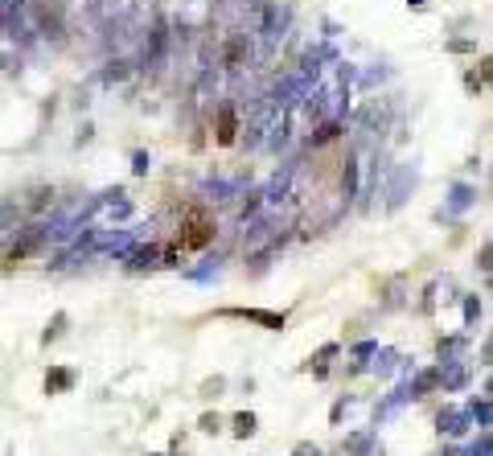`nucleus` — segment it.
Segmentation results:
<instances>
[{
	"label": "nucleus",
	"mask_w": 493,
	"mask_h": 456,
	"mask_svg": "<svg viewBox=\"0 0 493 456\" xmlns=\"http://www.w3.org/2000/svg\"><path fill=\"white\" fill-rule=\"evenodd\" d=\"M469 456H493L490 432H481V436H477V444H473V448H469Z\"/></svg>",
	"instance_id": "20"
},
{
	"label": "nucleus",
	"mask_w": 493,
	"mask_h": 456,
	"mask_svg": "<svg viewBox=\"0 0 493 456\" xmlns=\"http://www.w3.org/2000/svg\"><path fill=\"white\" fill-rule=\"evenodd\" d=\"M469 428H473L469 407H444V411L436 416V432H440V436H465Z\"/></svg>",
	"instance_id": "2"
},
{
	"label": "nucleus",
	"mask_w": 493,
	"mask_h": 456,
	"mask_svg": "<svg viewBox=\"0 0 493 456\" xmlns=\"http://www.w3.org/2000/svg\"><path fill=\"white\" fill-rule=\"evenodd\" d=\"M292 456H325V453H321V448H317L313 440H300V444L292 448Z\"/></svg>",
	"instance_id": "21"
},
{
	"label": "nucleus",
	"mask_w": 493,
	"mask_h": 456,
	"mask_svg": "<svg viewBox=\"0 0 493 456\" xmlns=\"http://www.w3.org/2000/svg\"><path fill=\"white\" fill-rule=\"evenodd\" d=\"M214 272H218V267H214V263H206V267H197V272H189V280H210Z\"/></svg>",
	"instance_id": "23"
},
{
	"label": "nucleus",
	"mask_w": 493,
	"mask_h": 456,
	"mask_svg": "<svg viewBox=\"0 0 493 456\" xmlns=\"http://www.w3.org/2000/svg\"><path fill=\"white\" fill-rule=\"evenodd\" d=\"M465 346H469L465 333H457V337H440V341H436V354H440V362H453V358L465 354Z\"/></svg>",
	"instance_id": "10"
},
{
	"label": "nucleus",
	"mask_w": 493,
	"mask_h": 456,
	"mask_svg": "<svg viewBox=\"0 0 493 456\" xmlns=\"http://www.w3.org/2000/svg\"><path fill=\"white\" fill-rule=\"evenodd\" d=\"M66 325H70V317H66V313H53V317H49V325L41 329V346H53V341L66 333Z\"/></svg>",
	"instance_id": "13"
},
{
	"label": "nucleus",
	"mask_w": 493,
	"mask_h": 456,
	"mask_svg": "<svg viewBox=\"0 0 493 456\" xmlns=\"http://www.w3.org/2000/svg\"><path fill=\"white\" fill-rule=\"evenodd\" d=\"M432 391H440V366H428V370H411L407 395H411V399H428Z\"/></svg>",
	"instance_id": "7"
},
{
	"label": "nucleus",
	"mask_w": 493,
	"mask_h": 456,
	"mask_svg": "<svg viewBox=\"0 0 493 456\" xmlns=\"http://www.w3.org/2000/svg\"><path fill=\"white\" fill-rule=\"evenodd\" d=\"M255 428H259V416H255V411H239V416H230V432H235L239 440H251Z\"/></svg>",
	"instance_id": "11"
},
{
	"label": "nucleus",
	"mask_w": 493,
	"mask_h": 456,
	"mask_svg": "<svg viewBox=\"0 0 493 456\" xmlns=\"http://www.w3.org/2000/svg\"><path fill=\"white\" fill-rule=\"evenodd\" d=\"M78 387V370L70 366H49L45 370V395H70Z\"/></svg>",
	"instance_id": "6"
},
{
	"label": "nucleus",
	"mask_w": 493,
	"mask_h": 456,
	"mask_svg": "<svg viewBox=\"0 0 493 456\" xmlns=\"http://www.w3.org/2000/svg\"><path fill=\"white\" fill-rule=\"evenodd\" d=\"M374 350H378V341H358V346H354V358H358V362H370Z\"/></svg>",
	"instance_id": "19"
},
{
	"label": "nucleus",
	"mask_w": 493,
	"mask_h": 456,
	"mask_svg": "<svg viewBox=\"0 0 493 456\" xmlns=\"http://www.w3.org/2000/svg\"><path fill=\"white\" fill-rule=\"evenodd\" d=\"M214 239V218L202 210V206H193L185 218H181V239H177V247L181 251H197V247H206Z\"/></svg>",
	"instance_id": "1"
},
{
	"label": "nucleus",
	"mask_w": 493,
	"mask_h": 456,
	"mask_svg": "<svg viewBox=\"0 0 493 456\" xmlns=\"http://www.w3.org/2000/svg\"><path fill=\"white\" fill-rule=\"evenodd\" d=\"M399 366H403V370H416V366H411V362H407V358H403L399 350H374V362H370L366 370H374L378 379H391V374H395Z\"/></svg>",
	"instance_id": "5"
},
{
	"label": "nucleus",
	"mask_w": 493,
	"mask_h": 456,
	"mask_svg": "<svg viewBox=\"0 0 493 456\" xmlns=\"http://www.w3.org/2000/svg\"><path fill=\"white\" fill-rule=\"evenodd\" d=\"M341 448H346L350 456H374V448H378V428H362V432L346 436Z\"/></svg>",
	"instance_id": "8"
},
{
	"label": "nucleus",
	"mask_w": 493,
	"mask_h": 456,
	"mask_svg": "<svg viewBox=\"0 0 493 456\" xmlns=\"http://www.w3.org/2000/svg\"><path fill=\"white\" fill-rule=\"evenodd\" d=\"M197 428H202V432H210V436H218V432H222V420H218L214 411H206V416L197 420Z\"/></svg>",
	"instance_id": "18"
},
{
	"label": "nucleus",
	"mask_w": 493,
	"mask_h": 456,
	"mask_svg": "<svg viewBox=\"0 0 493 456\" xmlns=\"http://www.w3.org/2000/svg\"><path fill=\"white\" fill-rule=\"evenodd\" d=\"M469 420H473V424H477L481 432H490V420H493V411H490V399H485V395L469 403Z\"/></svg>",
	"instance_id": "14"
},
{
	"label": "nucleus",
	"mask_w": 493,
	"mask_h": 456,
	"mask_svg": "<svg viewBox=\"0 0 493 456\" xmlns=\"http://www.w3.org/2000/svg\"><path fill=\"white\" fill-rule=\"evenodd\" d=\"M148 456H160V453H148Z\"/></svg>",
	"instance_id": "26"
},
{
	"label": "nucleus",
	"mask_w": 493,
	"mask_h": 456,
	"mask_svg": "<svg viewBox=\"0 0 493 456\" xmlns=\"http://www.w3.org/2000/svg\"><path fill=\"white\" fill-rule=\"evenodd\" d=\"M226 317H239V321H251V325H263L276 333H284V325H288L284 313H267V309H226Z\"/></svg>",
	"instance_id": "3"
},
{
	"label": "nucleus",
	"mask_w": 493,
	"mask_h": 456,
	"mask_svg": "<svg viewBox=\"0 0 493 456\" xmlns=\"http://www.w3.org/2000/svg\"><path fill=\"white\" fill-rule=\"evenodd\" d=\"M337 354H341V346H337V341H329V346H321V350H317V354H313L309 362H313V366H329V362H333Z\"/></svg>",
	"instance_id": "16"
},
{
	"label": "nucleus",
	"mask_w": 493,
	"mask_h": 456,
	"mask_svg": "<svg viewBox=\"0 0 493 456\" xmlns=\"http://www.w3.org/2000/svg\"><path fill=\"white\" fill-rule=\"evenodd\" d=\"M469 379H473V366H469V362H461V358L440 362V387H444V391H465Z\"/></svg>",
	"instance_id": "4"
},
{
	"label": "nucleus",
	"mask_w": 493,
	"mask_h": 456,
	"mask_svg": "<svg viewBox=\"0 0 493 456\" xmlns=\"http://www.w3.org/2000/svg\"><path fill=\"white\" fill-rule=\"evenodd\" d=\"M444 456H469L465 448H444Z\"/></svg>",
	"instance_id": "25"
},
{
	"label": "nucleus",
	"mask_w": 493,
	"mask_h": 456,
	"mask_svg": "<svg viewBox=\"0 0 493 456\" xmlns=\"http://www.w3.org/2000/svg\"><path fill=\"white\" fill-rule=\"evenodd\" d=\"M222 391H226V379H222V374H214V379L202 383V395H206V399H218Z\"/></svg>",
	"instance_id": "17"
},
{
	"label": "nucleus",
	"mask_w": 493,
	"mask_h": 456,
	"mask_svg": "<svg viewBox=\"0 0 493 456\" xmlns=\"http://www.w3.org/2000/svg\"><path fill=\"white\" fill-rule=\"evenodd\" d=\"M235 132H239V119H235L230 107H222V115H218V144H235Z\"/></svg>",
	"instance_id": "12"
},
{
	"label": "nucleus",
	"mask_w": 493,
	"mask_h": 456,
	"mask_svg": "<svg viewBox=\"0 0 493 456\" xmlns=\"http://www.w3.org/2000/svg\"><path fill=\"white\" fill-rule=\"evenodd\" d=\"M469 202H473V193H469V189H457V193H453V206H469Z\"/></svg>",
	"instance_id": "24"
},
{
	"label": "nucleus",
	"mask_w": 493,
	"mask_h": 456,
	"mask_svg": "<svg viewBox=\"0 0 493 456\" xmlns=\"http://www.w3.org/2000/svg\"><path fill=\"white\" fill-rule=\"evenodd\" d=\"M481 313H485L481 296H465V325H477V321H481Z\"/></svg>",
	"instance_id": "15"
},
{
	"label": "nucleus",
	"mask_w": 493,
	"mask_h": 456,
	"mask_svg": "<svg viewBox=\"0 0 493 456\" xmlns=\"http://www.w3.org/2000/svg\"><path fill=\"white\" fill-rule=\"evenodd\" d=\"M346 411H350V399L341 395V399L333 403V411H329V420H333V424H341V416H346Z\"/></svg>",
	"instance_id": "22"
},
{
	"label": "nucleus",
	"mask_w": 493,
	"mask_h": 456,
	"mask_svg": "<svg viewBox=\"0 0 493 456\" xmlns=\"http://www.w3.org/2000/svg\"><path fill=\"white\" fill-rule=\"evenodd\" d=\"M41 239H45V235H41V226H29V230L21 235V243H12V251H8V263H21L25 255H33V251L41 247Z\"/></svg>",
	"instance_id": "9"
}]
</instances>
